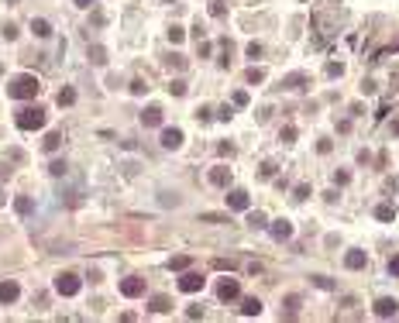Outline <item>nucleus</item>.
I'll return each instance as SVG.
<instances>
[{
	"label": "nucleus",
	"instance_id": "1",
	"mask_svg": "<svg viewBox=\"0 0 399 323\" xmlns=\"http://www.w3.org/2000/svg\"><path fill=\"white\" fill-rule=\"evenodd\" d=\"M38 90H42V83H38L34 76H17V79L7 83V97H14V100H34Z\"/></svg>",
	"mask_w": 399,
	"mask_h": 323
},
{
	"label": "nucleus",
	"instance_id": "2",
	"mask_svg": "<svg viewBox=\"0 0 399 323\" xmlns=\"http://www.w3.org/2000/svg\"><path fill=\"white\" fill-rule=\"evenodd\" d=\"M14 120H17L21 131H38V128H45V110L42 107H21Z\"/></svg>",
	"mask_w": 399,
	"mask_h": 323
},
{
	"label": "nucleus",
	"instance_id": "3",
	"mask_svg": "<svg viewBox=\"0 0 399 323\" xmlns=\"http://www.w3.org/2000/svg\"><path fill=\"white\" fill-rule=\"evenodd\" d=\"M55 292H59V296H76V292H79V278H76L72 272L55 275Z\"/></svg>",
	"mask_w": 399,
	"mask_h": 323
},
{
	"label": "nucleus",
	"instance_id": "4",
	"mask_svg": "<svg viewBox=\"0 0 399 323\" xmlns=\"http://www.w3.org/2000/svg\"><path fill=\"white\" fill-rule=\"evenodd\" d=\"M203 286H207V278L200 275V272H186V275L179 278V289H183V292H200Z\"/></svg>",
	"mask_w": 399,
	"mask_h": 323
},
{
	"label": "nucleus",
	"instance_id": "5",
	"mask_svg": "<svg viewBox=\"0 0 399 323\" xmlns=\"http://www.w3.org/2000/svg\"><path fill=\"white\" fill-rule=\"evenodd\" d=\"M310 86V76L306 72H289L283 76V90H306Z\"/></svg>",
	"mask_w": 399,
	"mask_h": 323
},
{
	"label": "nucleus",
	"instance_id": "6",
	"mask_svg": "<svg viewBox=\"0 0 399 323\" xmlns=\"http://www.w3.org/2000/svg\"><path fill=\"white\" fill-rule=\"evenodd\" d=\"M237 292H241V286H237V278H220L217 286V296L227 303V299H237Z\"/></svg>",
	"mask_w": 399,
	"mask_h": 323
},
{
	"label": "nucleus",
	"instance_id": "7",
	"mask_svg": "<svg viewBox=\"0 0 399 323\" xmlns=\"http://www.w3.org/2000/svg\"><path fill=\"white\" fill-rule=\"evenodd\" d=\"M207 179H210V186H217V189H227V186H231V169H224V165H214Z\"/></svg>",
	"mask_w": 399,
	"mask_h": 323
},
{
	"label": "nucleus",
	"instance_id": "8",
	"mask_svg": "<svg viewBox=\"0 0 399 323\" xmlns=\"http://www.w3.org/2000/svg\"><path fill=\"white\" fill-rule=\"evenodd\" d=\"M141 292H145V278H124V282H121V296L134 299V296H141Z\"/></svg>",
	"mask_w": 399,
	"mask_h": 323
},
{
	"label": "nucleus",
	"instance_id": "9",
	"mask_svg": "<svg viewBox=\"0 0 399 323\" xmlns=\"http://www.w3.org/2000/svg\"><path fill=\"white\" fill-rule=\"evenodd\" d=\"M396 309H399V303H396V299H389V296H382V299L375 303V316H379V320L396 316Z\"/></svg>",
	"mask_w": 399,
	"mask_h": 323
},
{
	"label": "nucleus",
	"instance_id": "10",
	"mask_svg": "<svg viewBox=\"0 0 399 323\" xmlns=\"http://www.w3.org/2000/svg\"><path fill=\"white\" fill-rule=\"evenodd\" d=\"M17 296H21V289H17L14 278H4V282H0V303H14Z\"/></svg>",
	"mask_w": 399,
	"mask_h": 323
},
{
	"label": "nucleus",
	"instance_id": "11",
	"mask_svg": "<svg viewBox=\"0 0 399 323\" xmlns=\"http://www.w3.org/2000/svg\"><path fill=\"white\" fill-rule=\"evenodd\" d=\"M227 207L231 210H248V193L245 189H231L227 193Z\"/></svg>",
	"mask_w": 399,
	"mask_h": 323
},
{
	"label": "nucleus",
	"instance_id": "12",
	"mask_svg": "<svg viewBox=\"0 0 399 323\" xmlns=\"http://www.w3.org/2000/svg\"><path fill=\"white\" fill-rule=\"evenodd\" d=\"M268 230H272V237H275V241L293 237V224H289V220H275V224H268Z\"/></svg>",
	"mask_w": 399,
	"mask_h": 323
},
{
	"label": "nucleus",
	"instance_id": "13",
	"mask_svg": "<svg viewBox=\"0 0 399 323\" xmlns=\"http://www.w3.org/2000/svg\"><path fill=\"white\" fill-rule=\"evenodd\" d=\"M183 145V131L179 128H166L162 131V148H179Z\"/></svg>",
	"mask_w": 399,
	"mask_h": 323
},
{
	"label": "nucleus",
	"instance_id": "14",
	"mask_svg": "<svg viewBox=\"0 0 399 323\" xmlns=\"http://www.w3.org/2000/svg\"><path fill=\"white\" fill-rule=\"evenodd\" d=\"M141 124H145V128H158V124H162V110H158V107H148V110L141 113Z\"/></svg>",
	"mask_w": 399,
	"mask_h": 323
},
{
	"label": "nucleus",
	"instance_id": "15",
	"mask_svg": "<svg viewBox=\"0 0 399 323\" xmlns=\"http://www.w3.org/2000/svg\"><path fill=\"white\" fill-rule=\"evenodd\" d=\"M31 31H34V38H49L52 34V24L45 17H31Z\"/></svg>",
	"mask_w": 399,
	"mask_h": 323
},
{
	"label": "nucleus",
	"instance_id": "16",
	"mask_svg": "<svg viewBox=\"0 0 399 323\" xmlns=\"http://www.w3.org/2000/svg\"><path fill=\"white\" fill-rule=\"evenodd\" d=\"M31 210H34V203H31V196H17V199H14V213H17V217H28Z\"/></svg>",
	"mask_w": 399,
	"mask_h": 323
},
{
	"label": "nucleus",
	"instance_id": "17",
	"mask_svg": "<svg viewBox=\"0 0 399 323\" xmlns=\"http://www.w3.org/2000/svg\"><path fill=\"white\" fill-rule=\"evenodd\" d=\"M365 261H368L365 251H348V255H344V265H348V268H365Z\"/></svg>",
	"mask_w": 399,
	"mask_h": 323
},
{
	"label": "nucleus",
	"instance_id": "18",
	"mask_svg": "<svg viewBox=\"0 0 399 323\" xmlns=\"http://www.w3.org/2000/svg\"><path fill=\"white\" fill-rule=\"evenodd\" d=\"M283 306H286V316L293 320V316L299 313V306H303V299H299V296L293 292V296H286V299H283Z\"/></svg>",
	"mask_w": 399,
	"mask_h": 323
},
{
	"label": "nucleus",
	"instance_id": "19",
	"mask_svg": "<svg viewBox=\"0 0 399 323\" xmlns=\"http://www.w3.org/2000/svg\"><path fill=\"white\" fill-rule=\"evenodd\" d=\"M169 309H172L169 296H151V313H169Z\"/></svg>",
	"mask_w": 399,
	"mask_h": 323
},
{
	"label": "nucleus",
	"instance_id": "20",
	"mask_svg": "<svg viewBox=\"0 0 399 323\" xmlns=\"http://www.w3.org/2000/svg\"><path fill=\"white\" fill-rule=\"evenodd\" d=\"M55 103H59V107H72V103H76V90H69V86H66V90H59Z\"/></svg>",
	"mask_w": 399,
	"mask_h": 323
},
{
	"label": "nucleus",
	"instance_id": "21",
	"mask_svg": "<svg viewBox=\"0 0 399 323\" xmlns=\"http://www.w3.org/2000/svg\"><path fill=\"white\" fill-rule=\"evenodd\" d=\"M241 313H245V316H258V313H262V303L251 296V299H245V303H241Z\"/></svg>",
	"mask_w": 399,
	"mask_h": 323
},
{
	"label": "nucleus",
	"instance_id": "22",
	"mask_svg": "<svg viewBox=\"0 0 399 323\" xmlns=\"http://www.w3.org/2000/svg\"><path fill=\"white\" fill-rule=\"evenodd\" d=\"M90 62H93V65H103V62H107V48H103V45H93V48H90Z\"/></svg>",
	"mask_w": 399,
	"mask_h": 323
},
{
	"label": "nucleus",
	"instance_id": "23",
	"mask_svg": "<svg viewBox=\"0 0 399 323\" xmlns=\"http://www.w3.org/2000/svg\"><path fill=\"white\" fill-rule=\"evenodd\" d=\"M59 148H62V131H52L45 138V151H59Z\"/></svg>",
	"mask_w": 399,
	"mask_h": 323
},
{
	"label": "nucleus",
	"instance_id": "24",
	"mask_svg": "<svg viewBox=\"0 0 399 323\" xmlns=\"http://www.w3.org/2000/svg\"><path fill=\"white\" fill-rule=\"evenodd\" d=\"M375 217H379V220H392V217H396V207H392V203H379V207H375Z\"/></svg>",
	"mask_w": 399,
	"mask_h": 323
},
{
	"label": "nucleus",
	"instance_id": "25",
	"mask_svg": "<svg viewBox=\"0 0 399 323\" xmlns=\"http://www.w3.org/2000/svg\"><path fill=\"white\" fill-rule=\"evenodd\" d=\"M200 220H203V224H231L227 213H200Z\"/></svg>",
	"mask_w": 399,
	"mask_h": 323
},
{
	"label": "nucleus",
	"instance_id": "26",
	"mask_svg": "<svg viewBox=\"0 0 399 323\" xmlns=\"http://www.w3.org/2000/svg\"><path fill=\"white\" fill-rule=\"evenodd\" d=\"M169 268H172V272H186V268H189V255H176V258L169 261Z\"/></svg>",
	"mask_w": 399,
	"mask_h": 323
},
{
	"label": "nucleus",
	"instance_id": "27",
	"mask_svg": "<svg viewBox=\"0 0 399 323\" xmlns=\"http://www.w3.org/2000/svg\"><path fill=\"white\" fill-rule=\"evenodd\" d=\"M49 172H52L55 179H62V176L69 172V165H66V162H59V158H55V162H52V165H49Z\"/></svg>",
	"mask_w": 399,
	"mask_h": 323
},
{
	"label": "nucleus",
	"instance_id": "28",
	"mask_svg": "<svg viewBox=\"0 0 399 323\" xmlns=\"http://www.w3.org/2000/svg\"><path fill=\"white\" fill-rule=\"evenodd\" d=\"M248 227H268V220H265V213H248Z\"/></svg>",
	"mask_w": 399,
	"mask_h": 323
},
{
	"label": "nucleus",
	"instance_id": "29",
	"mask_svg": "<svg viewBox=\"0 0 399 323\" xmlns=\"http://www.w3.org/2000/svg\"><path fill=\"white\" fill-rule=\"evenodd\" d=\"M313 286H316V289H334V282H331L327 275H313Z\"/></svg>",
	"mask_w": 399,
	"mask_h": 323
},
{
	"label": "nucleus",
	"instance_id": "30",
	"mask_svg": "<svg viewBox=\"0 0 399 323\" xmlns=\"http://www.w3.org/2000/svg\"><path fill=\"white\" fill-rule=\"evenodd\" d=\"M279 141H283V145H293V141H296V128H283V134H279Z\"/></svg>",
	"mask_w": 399,
	"mask_h": 323
},
{
	"label": "nucleus",
	"instance_id": "31",
	"mask_svg": "<svg viewBox=\"0 0 399 323\" xmlns=\"http://www.w3.org/2000/svg\"><path fill=\"white\" fill-rule=\"evenodd\" d=\"M214 268H220V272H231V268H234V258H214Z\"/></svg>",
	"mask_w": 399,
	"mask_h": 323
},
{
	"label": "nucleus",
	"instance_id": "32",
	"mask_svg": "<svg viewBox=\"0 0 399 323\" xmlns=\"http://www.w3.org/2000/svg\"><path fill=\"white\" fill-rule=\"evenodd\" d=\"M183 34H186V31H183L179 24H172V28H169V42H176V45H179V42H183Z\"/></svg>",
	"mask_w": 399,
	"mask_h": 323
},
{
	"label": "nucleus",
	"instance_id": "33",
	"mask_svg": "<svg viewBox=\"0 0 399 323\" xmlns=\"http://www.w3.org/2000/svg\"><path fill=\"white\" fill-rule=\"evenodd\" d=\"M265 79V69H248V83L255 86V83H262Z\"/></svg>",
	"mask_w": 399,
	"mask_h": 323
},
{
	"label": "nucleus",
	"instance_id": "34",
	"mask_svg": "<svg viewBox=\"0 0 399 323\" xmlns=\"http://www.w3.org/2000/svg\"><path fill=\"white\" fill-rule=\"evenodd\" d=\"M169 93L183 97V93H186V83H183V79H172V83H169Z\"/></svg>",
	"mask_w": 399,
	"mask_h": 323
},
{
	"label": "nucleus",
	"instance_id": "35",
	"mask_svg": "<svg viewBox=\"0 0 399 323\" xmlns=\"http://www.w3.org/2000/svg\"><path fill=\"white\" fill-rule=\"evenodd\" d=\"M196 52H200V55H203V59H207V55L214 52V45H210V42H203V38H200V42H196Z\"/></svg>",
	"mask_w": 399,
	"mask_h": 323
},
{
	"label": "nucleus",
	"instance_id": "36",
	"mask_svg": "<svg viewBox=\"0 0 399 323\" xmlns=\"http://www.w3.org/2000/svg\"><path fill=\"white\" fill-rule=\"evenodd\" d=\"M0 34H4L7 42H14V38H17V28H14V24H4V28H0Z\"/></svg>",
	"mask_w": 399,
	"mask_h": 323
},
{
	"label": "nucleus",
	"instance_id": "37",
	"mask_svg": "<svg viewBox=\"0 0 399 323\" xmlns=\"http://www.w3.org/2000/svg\"><path fill=\"white\" fill-rule=\"evenodd\" d=\"M11 176H14V169L7 165V162H0V182H7Z\"/></svg>",
	"mask_w": 399,
	"mask_h": 323
},
{
	"label": "nucleus",
	"instance_id": "38",
	"mask_svg": "<svg viewBox=\"0 0 399 323\" xmlns=\"http://www.w3.org/2000/svg\"><path fill=\"white\" fill-rule=\"evenodd\" d=\"M341 72H344V65H341V62H327V76H331V79H334V76H341Z\"/></svg>",
	"mask_w": 399,
	"mask_h": 323
},
{
	"label": "nucleus",
	"instance_id": "39",
	"mask_svg": "<svg viewBox=\"0 0 399 323\" xmlns=\"http://www.w3.org/2000/svg\"><path fill=\"white\" fill-rule=\"evenodd\" d=\"M234 107H248V93H245V90L234 93Z\"/></svg>",
	"mask_w": 399,
	"mask_h": 323
},
{
	"label": "nucleus",
	"instance_id": "40",
	"mask_svg": "<svg viewBox=\"0 0 399 323\" xmlns=\"http://www.w3.org/2000/svg\"><path fill=\"white\" fill-rule=\"evenodd\" d=\"M131 93H148V83H145V79H134V83H131Z\"/></svg>",
	"mask_w": 399,
	"mask_h": 323
},
{
	"label": "nucleus",
	"instance_id": "41",
	"mask_svg": "<svg viewBox=\"0 0 399 323\" xmlns=\"http://www.w3.org/2000/svg\"><path fill=\"white\" fill-rule=\"evenodd\" d=\"M262 52H265V48H262V45H258V42H251V45H248V59H258V55H262Z\"/></svg>",
	"mask_w": 399,
	"mask_h": 323
},
{
	"label": "nucleus",
	"instance_id": "42",
	"mask_svg": "<svg viewBox=\"0 0 399 323\" xmlns=\"http://www.w3.org/2000/svg\"><path fill=\"white\" fill-rule=\"evenodd\" d=\"M348 179H351V176H348L344 169H341V172H334V182H337V186H348Z\"/></svg>",
	"mask_w": 399,
	"mask_h": 323
},
{
	"label": "nucleus",
	"instance_id": "43",
	"mask_svg": "<svg viewBox=\"0 0 399 323\" xmlns=\"http://www.w3.org/2000/svg\"><path fill=\"white\" fill-rule=\"evenodd\" d=\"M293 193H296V199H306V196H310V186H303V182H299Z\"/></svg>",
	"mask_w": 399,
	"mask_h": 323
},
{
	"label": "nucleus",
	"instance_id": "44",
	"mask_svg": "<svg viewBox=\"0 0 399 323\" xmlns=\"http://www.w3.org/2000/svg\"><path fill=\"white\" fill-rule=\"evenodd\" d=\"M186 316H189V320H200V316H203V309H200V306H189Z\"/></svg>",
	"mask_w": 399,
	"mask_h": 323
},
{
	"label": "nucleus",
	"instance_id": "45",
	"mask_svg": "<svg viewBox=\"0 0 399 323\" xmlns=\"http://www.w3.org/2000/svg\"><path fill=\"white\" fill-rule=\"evenodd\" d=\"M169 65H176V69H183V65H186V59H183V55H169Z\"/></svg>",
	"mask_w": 399,
	"mask_h": 323
},
{
	"label": "nucleus",
	"instance_id": "46",
	"mask_svg": "<svg viewBox=\"0 0 399 323\" xmlns=\"http://www.w3.org/2000/svg\"><path fill=\"white\" fill-rule=\"evenodd\" d=\"M389 272H392V275H399V255H396V258H389Z\"/></svg>",
	"mask_w": 399,
	"mask_h": 323
},
{
	"label": "nucleus",
	"instance_id": "47",
	"mask_svg": "<svg viewBox=\"0 0 399 323\" xmlns=\"http://www.w3.org/2000/svg\"><path fill=\"white\" fill-rule=\"evenodd\" d=\"M72 4H76V7H90V4H93V0H72Z\"/></svg>",
	"mask_w": 399,
	"mask_h": 323
},
{
	"label": "nucleus",
	"instance_id": "48",
	"mask_svg": "<svg viewBox=\"0 0 399 323\" xmlns=\"http://www.w3.org/2000/svg\"><path fill=\"white\" fill-rule=\"evenodd\" d=\"M4 203H7V196H4V189H0V207H4Z\"/></svg>",
	"mask_w": 399,
	"mask_h": 323
},
{
	"label": "nucleus",
	"instance_id": "49",
	"mask_svg": "<svg viewBox=\"0 0 399 323\" xmlns=\"http://www.w3.org/2000/svg\"><path fill=\"white\" fill-rule=\"evenodd\" d=\"M4 237H7V227H0V241H4Z\"/></svg>",
	"mask_w": 399,
	"mask_h": 323
},
{
	"label": "nucleus",
	"instance_id": "50",
	"mask_svg": "<svg viewBox=\"0 0 399 323\" xmlns=\"http://www.w3.org/2000/svg\"><path fill=\"white\" fill-rule=\"evenodd\" d=\"M4 4H17V0H4Z\"/></svg>",
	"mask_w": 399,
	"mask_h": 323
},
{
	"label": "nucleus",
	"instance_id": "51",
	"mask_svg": "<svg viewBox=\"0 0 399 323\" xmlns=\"http://www.w3.org/2000/svg\"><path fill=\"white\" fill-rule=\"evenodd\" d=\"M0 76H4V62H0Z\"/></svg>",
	"mask_w": 399,
	"mask_h": 323
}]
</instances>
